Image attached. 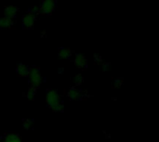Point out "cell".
<instances>
[{
  "label": "cell",
  "instance_id": "6da1fadb",
  "mask_svg": "<svg viewBox=\"0 0 159 142\" xmlns=\"http://www.w3.org/2000/svg\"><path fill=\"white\" fill-rule=\"evenodd\" d=\"M46 102L48 108L51 109L53 112H63L64 110L63 102L61 100L60 95L57 90H54V89L47 90Z\"/></svg>",
  "mask_w": 159,
  "mask_h": 142
},
{
  "label": "cell",
  "instance_id": "7a4b0ae2",
  "mask_svg": "<svg viewBox=\"0 0 159 142\" xmlns=\"http://www.w3.org/2000/svg\"><path fill=\"white\" fill-rule=\"evenodd\" d=\"M29 83H30V87L33 88L37 89L43 83V77L40 73V68L39 67H33L30 68V72H29Z\"/></svg>",
  "mask_w": 159,
  "mask_h": 142
},
{
  "label": "cell",
  "instance_id": "3957f363",
  "mask_svg": "<svg viewBox=\"0 0 159 142\" xmlns=\"http://www.w3.org/2000/svg\"><path fill=\"white\" fill-rule=\"evenodd\" d=\"M57 6V0H42L39 6V15L50 16L55 7Z\"/></svg>",
  "mask_w": 159,
  "mask_h": 142
},
{
  "label": "cell",
  "instance_id": "277c9868",
  "mask_svg": "<svg viewBox=\"0 0 159 142\" xmlns=\"http://www.w3.org/2000/svg\"><path fill=\"white\" fill-rule=\"evenodd\" d=\"M36 20V17L32 12L27 11L21 18V25L23 29H34V21Z\"/></svg>",
  "mask_w": 159,
  "mask_h": 142
},
{
  "label": "cell",
  "instance_id": "5b68a950",
  "mask_svg": "<svg viewBox=\"0 0 159 142\" xmlns=\"http://www.w3.org/2000/svg\"><path fill=\"white\" fill-rule=\"evenodd\" d=\"M85 93L82 90H78L75 87L70 88V90L67 93V97L71 100H80L85 97Z\"/></svg>",
  "mask_w": 159,
  "mask_h": 142
},
{
  "label": "cell",
  "instance_id": "8992f818",
  "mask_svg": "<svg viewBox=\"0 0 159 142\" xmlns=\"http://www.w3.org/2000/svg\"><path fill=\"white\" fill-rule=\"evenodd\" d=\"M74 63L76 67H78L80 69L88 68V59L80 53H75V58L74 60Z\"/></svg>",
  "mask_w": 159,
  "mask_h": 142
},
{
  "label": "cell",
  "instance_id": "52a82bcc",
  "mask_svg": "<svg viewBox=\"0 0 159 142\" xmlns=\"http://www.w3.org/2000/svg\"><path fill=\"white\" fill-rule=\"evenodd\" d=\"M30 68L22 63H19L16 66V74L20 77H28Z\"/></svg>",
  "mask_w": 159,
  "mask_h": 142
},
{
  "label": "cell",
  "instance_id": "ba28073f",
  "mask_svg": "<svg viewBox=\"0 0 159 142\" xmlns=\"http://www.w3.org/2000/svg\"><path fill=\"white\" fill-rule=\"evenodd\" d=\"M3 142H21V139L17 133L9 132L5 135Z\"/></svg>",
  "mask_w": 159,
  "mask_h": 142
},
{
  "label": "cell",
  "instance_id": "9c48e42d",
  "mask_svg": "<svg viewBox=\"0 0 159 142\" xmlns=\"http://www.w3.org/2000/svg\"><path fill=\"white\" fill-rule=\"evenodd\" d=\"M58 56L63 60H69L72 57V51L67 47H60L58 50Z\"/></svg>",
  "mask_w": 159,
  "mask_h": 142
},
{
  "label": "cell",
  "instance_id": "30bf717a",
  "mask_svg": "<svg viewBox=\"0 0 159 142\" xmlns=\"http://www.w3.org/2000/svg\"><path fill=\"white\" fill-rule=\"evenodd\" d=\"M13 24H14L13 20L7 19L5 17L0 18V29H9V27H11Z\"/></svg>",
  "mask_w": 159,
  "mask_h": 142
},
{
  "label": "cell",
  "instance_id": "8fae6325",
  "mask_svg": "<svg viewBox=\"0 0 159 142\" xmlns=\"http://www.w3.org/2000/svg\"><path fill=\"white\" fill-rule=\"evenodd\" d=\"M35 94H36V89L30 87L28 88V90H27L26 98H27L29 100H34V98H35Z\"/></svg>",
  "mask_w": 159,
  "mask_h": 142
},
{
  "label": "cell",
  "instance_id": "7c38bea8",
  "mask_svg": "<svg viewBox=\"0 0 159 142\" xmlns=\"http://www.w3.org/2000/svg\"><path fill=\"white\" fill-rule=\"evenodd\" d=\"M19 11H20L19 7H17L14 6V5L7 6V7H6L5 9H4V12H7V13H11V14H17Z\"/></svg>",
  "mask_w": 159,
  "mask_h": 142
},
{
  "label": "cell",
  "instance_id": "4fadbf2b",
  "mask_svg": "<svg viewBox=\"0 0 159 142\" xmlns=\"http://www.w3.org/2000/svg\"><path fill=\"white\" fill-rule=\"evenodd\" d=\"M33 123H34V121H33V120H31V119H23V121H22L23 128H24V129H26V130L31 129V128H32V126H33Z\"/></svg>",
  "mask_w": 159,
  "mask_h": 142
},
{
  "label": "cell",
  "instance_id": "5bb4252c",
  "mask_svg": "<svg viewBox=\"0 0 159 142\" xmlns=\"http://www.w3.org/2000/svg\"><path fill=\"white\" fill-rule=\"evenodd\" d=\"M84 77L81 75V74H77V75H75V85L76 86H80V85H82L83 83H84Z\"/></svg>",
  "mask_w": 159,
  "mask_h": 142
},
{
  "label": "cell",
  "instance_id": "9a60e30c",
  "mask_svg": "<svg viewBox=\"0 0 159 142\" xmlns=\"http://www.w3.org/2000/svg\"><path fill=\"white\" fill-rule=\"evenodd\" d=\"M123 85V78H117L116 80H115V82L113 83V87L114 88H118Z\"/></svg>",
  "mask_w": 159,
  "mask_h": 142
},
{
  "label": "cell",
  "instance_id": "2e32d148",
  "mask_svg": "<svg viewBox=\"0 0 159 142\" xmlns=\"http://www.w3.org/2000/svg\"><path fill=\"white\" fill-rule=\"evenodd\" d=\"M94 62L97 63V64L102 63V58L98 54H94Z\"/></svg>",
  "mask_w": 159,
  "mask_h": 142
},
{
  "label": "cell",
  "instance_id": "e0dca14e",
  "mask_svg": "<svg viewBox=\"0 0 159 142\" xmlns=\"http://www.w3.org/2000/svg\"><path fill=\"white\" fill-rule=\"evenodd\" d=\"M102 66V70H103L104 72H106V71L109 69V67H110V63H103Z\"/></svg>",
  "mask_w": 159,
  "mask_h": 142
},
{
  "label": "cell",
  "instance_id": "ac0fdd59",
  "mask_svg": "<svg viewBox=\"0 0 159 142\" xmlns=\"http://www.w3.org/2000/svg\"><path fill=\"white\" fill-rule=\"evenodd\" d=\"M0 142H3V140H2V138L0 137Z\"/></svg>",
  "mask_w": 159,
  "mask_h": 142
}]
</instances>
